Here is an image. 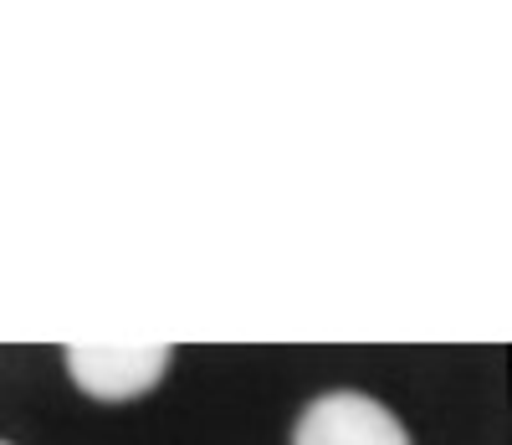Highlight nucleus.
Listing matches in <instances>:
<instances>
[{
    "instance_id": "f257e3e1",
    "label": "nucleus",
    "mask_w": 512,
    "mask_h": 445,
    "mask_svg": "<svg viewBox=\"0 0 512 445\" xmlns=\"http://www.w3.org/2000/svg\"><path fill=\"white\" fill-rule=\"evenodd\" d=\"M72 384L98 405H134L154 394L175 364V343H67Z\"/></svg>"
},
{
    "instance_id": "f03ea898",
    "label": "nucleus",
    "mask_w": 512,
    "mask_h": 445,
    "mask_svg": "<svg viewBox=\"0 0 512 445\" xmlns=\"http://www.w3.org/2000/svg\"><path fill=\"white\" fill-rule=\"evenodd\" d=\"M292 445H415L405 420L364 389H323L292 420Z\"/></svg>"
},
{
    "instance_id": "7ed1b4c3",
    "label": "nucleus",
    "mask_w": 512,
    "mask_h": 445,
    "mask_svg": "<svg viewBox=\"0 0 512 445\" xmlns=\"http://www.w3.org/2000/svg\"><path fill=\"white\" fill-rule=\"evenodd\" d=\"M0 445H11V440H0Z\"/></svg>"
}]
</instances>
